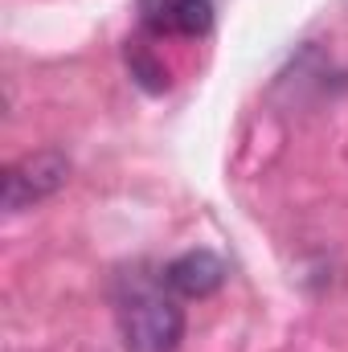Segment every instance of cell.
I'll list each match as a JSON object with an SVG mask.
<instances>
[{
  "label": "cell",
  "mask_w": 348,
  "mask_h": 352,
  "mask_svg": "<svg viewBox=\"0 0 348 352\" xmlns=\"http://www.w3.org/2000/svg\"><path fill=\"white\" fill-rule=\"evenodd\" d=\"M164 274L127 270L115 283V320L127 352H176L184 336V311Z\"/></svg>",
  "instance_id": "obj_1"
},
{
  "label": "cell",
  "mask_w": 348,
  "mask_h": 352,
  "mask_svg": "<svg viewBox=\"0 0 348 352\" xmlns=\"http://www.w3.org/2000/svg\"><path fill=\"white\" fill-rule=\"evenodd\" d=\"M66 173H70V164L58 152H37V156H25V160L8 164V173H4V209L17 213V209H25L33 201H45L50 192H58L66 184Z\"/></svg>",
  "instance_id": "obj_2"
},
{
  "label": "cell",
  "mask_w": 348,
  "mask_h": 352,
  "mask_svg": "<svg viewBox=\"0 0 348 352\" xmlns=\"http://www.w3.org/2000/svg\"><path fill=\"white\" fill-rule=\"evenodd\" d=\"M140 25L156 37H205L213 0H140Z\"/></svg>",
  "instance_id": "obj_3"
},
{
  "label": "cell",
  "mask_w": 348,
  "mask_h": 352,
  "mask_svg": "<svg viewBox=\"0 0 348 352\" xmlns=\"http://www.w3.org/2000/svg\"><path fill=\"white\" fill-rule=\"evenodd\" d=\"M160 274L180 299H205L226 283V263L209 250H188V254L173 258Z\"/></svg>",
  "instance_id": "obj_4"
}]
</instances>
